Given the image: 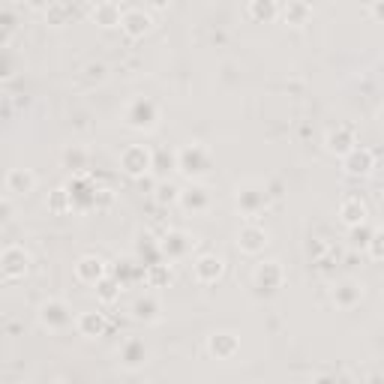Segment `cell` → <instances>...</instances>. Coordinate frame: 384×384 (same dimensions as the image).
<instances>
[{
    "label": "cell",
    "mask_w": 384,
    "mask_h": 384,
    "mask_svg": "<svg viewBox=\"0 0 384 384\" xmlns=\"http://www.w3.org/2000/svg\"><path fill=\"white\" fill-rule=\"evenodd\" d=\"M174 165L181 169V174H186L189 181H196V177H201L204 171L210 169V153L204 145L192 142V145H183L181 150L174 153Z\"/></svg>",
    "instance_id": "obj_1"
},
{
    "label": "cell",
    "mask_w": 384,
    "mask_h": 384,
    "mask_svg": "<svg viewBox=\"0 0 384 384\" xmlns=\"http://www.w3.org/2000/svg\"><path fill=\"white\" fill-rule=\"evenodd\" d=\"M30 271V252L18 247V243H9V247L0 252V276H4V283H18L24 279Z\"/></svg>",
    "instance_id": "obj_2"
},
{
    "label": "cell",
    "mask_w": 384,
    "mask_h": 384,
    "mask_svg": "<svg viewBox=\"0 0 384 384\" xmlns=\"http://www.w3.org/2000/svg\"><path fill=\"white\" fill-rule=\"evenodd\" d=\"M40 324L51 334H60V330H67L72 324V310L69 303L63 298H48L43 306H40Z\"/></svg>",
    "instance_id": "obj_3"
},
{
    "label": "cell",
    "mask_w": 384,
    "mask_h": 384,
    "mask_svg": "<svg viewBox=\"0 0 384 384\" xmlns=\"http://www.w3.org/2000/svg\"><path fill=\"white\" fill-rule=\"evenodd\" d=\"M120 169L130 177H142L153 169V150L145 145H130L120 153Z\"/></svg>",
    "instance_id": "obj_4"
},
{
    "label": "cell",
    "mask_w": 384,
    "mask_h": 384,
    "mask_svg": "<svg viewBox=\"0 0 384 384\" xmlns=\"http://www.w3.org/2000/svg\"><path fill=\"white\" fill-rule=\"evenodd\" d=\"M222 273H225V259L222 255L204 252V255H198V259L192 261V276H196V283H201V286H213L216 279H222Z\"/></svg>",
    "instance_id": "obj_5"
},
{
    "label": "cell",
    "mask_w": 384,
    "mask_h": 384,
    "mask_svg": "<svg viewBox=\"0 0 384 384\" xmlns=\"http://www.w3.org/2000/svg\"><path fill=\"white\" fill-rule=\"evenodd\" d=\"M120 30L130 36V40H142L153 30V16L145 6H126L123 9V21H120Z\"/></svg>",
    "instance_id": "obj_6"
},
{
    "label": "cell",
    "mask_w": 384,
    "mask_h": 384,
    "mask_svg": "<svg viewBox=\"0 0 384 384\" xmlns=\"http://www.w3.org/2000/svg\"><path fill=\"white\" fill-rule=\"evenodd\" d=\"M159 120V108L153 106L150 99H132L130 106H126V123L132 126V130H153Z\"/></svg>",
    "instance_id": "obj_7"
},
{
    "label": "cell",
    "mask_w": 384,
    "mask_h": 384,
    "mask_svg": "<svg viewBox=\"0 0 384 384\" xmlns=\"http://www.w3.org/2000/svg\"><path fill=\"white\" fill-rule=\"evenodd\" d=\"M267 240H271V235H267L264 225L247 222V225H240V232H237V249L247 255H259V252H264Z\"/></svg>",
    "instance_id": "obj_8"
},
{
    "label": "cell",
    "mask_w": 384,
    "mask_h": 384,
    "mask_svg": "<svg viewBox=\"0 0 384 384\" xmlns=\"http://www.w3.org/2000/svg\"><path fill=\"white\" fill-rule=\"evenodd\" d=\"M252 283L259 288H264V291L283 288V283H286L283 264H279V261H259V264H255V271H252Z\"/></svg>",
    "instance_id": "obj_9"
},
{
    "label": "cell",
    "mask_w": 384,
    "mask_h": 384,
    "mask_svg": "<svg viewBox=\"0 0 384 384\" xmlns=\"http://www.w3.org/2000/svg\"><path fill=\"white\" fill-rule=\"evenodd\" d=\"M75 279L84 286H99L102 279H106V261H102L99 255H81V259L75 261Z\"/></svg>",
    "instance_id": "obj_10"
},
{
    "label": "cell",
    "mask_w": 384,
    "mask_h": 384,
    "mask_svg": "<svg viewBox=\"0 0 384 384\" xmlns=\"http://www.w3.org/2000/svg\"><path fill=\"white\" fill-rule=\"evenodd\" d=\"M147 345L145 339H138V337H130V339H123L120 342V349H118V357H120V366L126 369H142L147 363Z\"/></svg>",
    "instance_id": "obj_11"
},
{
    "label": "cell",
    "mask_w": 384,
    "mask_h": 384,
    "mask_svg": "<svg viewBox=\"0 0 384 384\" xmlns=\"http://www.w3.org/2000/svg\"><path fill=\"white\" fill-rule=\"evenodd\" d=\"M324 147L330 150V153H337V157H349V153L357 147V135H354V130L351 126H337V130H330L327 135H324Z\"/></svg>",
    "instance_id": "obj_12"
},
{
    "label": "cell",
    "mask_w": 384,
    "mask_h": 384,
    "mask_svg": "<svg viewBox=\"0 0 384 384\" xmlns=\"http://www.w3.org/2000/svg\"><path fill=\"white\" fill-rule=\"evenodd\" d=\"M342 169L349 171V174H354V177H366V174H373V169H375V153L369 150V147H361L357 145L349 157L342 159Z\"/></svg>",
    "instance_id": "obj_13"
},
{
    "label": "cell",
    "mask_w": 384,
    "mask_h": 384,
    "mask_svg": "<svg viewBox=\"0 0 384 384\" xmlns=\"http://www.w3.org/2000/svg\"><path fill=\"white\" fill-rule=\"evenodd\" d=\"M237 208L247 216H255L259 210H264L267 208V189L252 186V183L237 186Z\"/></svg>",
    "instance_id": "obj_14"
},
{
    "label": "cell",
    "mask_w": 384,
    "mask_h": 384,
    "mask_svg": "<svg viewBox=\"0 0 384 384\" xmlns=\"http://www.w3.org/2000/svg\"><path fill=\"white\" fill-rule=\"evenodd\" d=\"M36 189V174L30 169H9L6 174V196H30V192Z\"/></svg>",
    "instance_id": "obj_15"
},
{
    "label": "cell",
    "mask_w": 384,
    "mask_h": 384,
    "mask_svg": "<svg viewBox=\"0 0 384 384\" xmlns=\"http://www.w3.org/2000/svg\"><path fill=\"white\" fill-rule=\"evenodd\" d=\"M366 201L361 196H349V198H342L339 204V220L349 225V228H361L366 222Z\"/></svg>",
    "instance_id": "obj_16"
},
{
    "label": "cell",
    "mask_w": 384,
    "mask_h": 384,
    "mask_svg": "<svg viewBox=\"0 0 384 384\" xmlns=\"http://www.w3.org/2000/svg\"><path fill=\"white\" fill-rule=\"evenodd\" d=\"M159 247H162L165 255H169V261H177V259H183V255L192 252V247H196V237H189L186 232H169Z\"/></svg>",
    "instance_id": "obj_17"
},
{
    "label": "cell",
    "mask_w": 384,
    "mask_h": 384,
    "mask_svg": "<svg viewBox=\"0 0 384 384\" xmlns=\"http://www.w3.org/2000/svg\"><path fill=\"white\" fill-rule=\"evenodd\" d=\"M208 351L216 357V361H232V357L240 351V342L235 334H210L208 337Z\"/></svg>",
    "instance_id": "obj_18"
},
{
    "label": "cell",
    "mask_w": 384,
    "mask_h": 384,
    "mask_svg": "<svg viewBox=\"0 0 384 384\" xmlns=\"http://www.w3.org/2000/svg\"><path fill=\"white\" fill-rule=\"evenodd\" d=\"M361 300H363V286L354 283V279H345V283H339L334 288V303L339 310H354Z\"/></svg>",
    "instance_id": "obj_19"
},
{
    "label": "cell",
    "mask_w": 384,
    "mask_h": 384,
    "mask_svg": "<svg viewBox=\"0 0 384 384\" xmlns=\"http://www.w3.org/2000/svg\"><path fill=\"white\" fill-rule=\"evenodd\" d=\"M91 18L99 24V28H120L123 9L118 4H111V0H102V4L91 6Z\"/></svg>",
    "instance_id": "obj_20"
},
{
    "label": "cell",
    "mask_w": 384,
    "mask_h": 384,
    "mask_svg": "<svg viewBox=\"0 0 384 384\" xmlns=\"http://www.w3.org/2000/svg\"><path fill=\"white\" fill-rule=\"evenodd\" d=\"M75 327H79V334L87 337V339H96L106 334V315L91 310V312H81L79 318H75Z\"/></svg>",
    "instance_id": "obj_21"
},
{
    "label": "cell",
    "mask_w": 384,
    "mask_h": 384,
    "mask_svg": "<svg viewBox=\"0 0 384 384\" xmlns=\"http://www.w3.org/2000/svg\"><path fill=\"white\" fill-rule=\"evenodd\" d=\"M181 204H183L186 210H192V213H204V210L210 208V192L204 189V186H198V183H192L189 189H183Z\"/></svg>",
    "instance_id": "obj_22"
},
{
    "label": "cell",
    "mask_w": 384,
    "mask_h": 384,
    "mask_svg": "<svg viewBox=\"0 0 384 384\" xmlns=\"http://www.w3.org/2000/svg\"><path fill=\"white\" fill-rule=\"evenodd\" d=\"M159 312H162V306H159V300L153 298V294H145V298H138L132 303V315L138 318V322L153 324V322H159Z\"/></svg>",
    "instance_id": "obj_23"
},
{
    "label": "cell",
    "mask_w": 384,
    "mask_h": 384,
    "mask_svg": "<svg viewBox=\"0 0 384 384\" xmlns=\"http://www.w3.org/2000/svg\"><path fill=\"white\" fill-rule=\"evenodd\" d=\"M279 16L286 18V24H294V28H303V24L312 18V6H310V4H300V0H291V4L279 6Z\"/></svg>",
    "instance_id": "obj_24"
},
{
    "label": "cell",
    "mask_w": 384,
    "mask_h": 384,
    "mask_svg": "<svg viewBox=\"0 0 384 384\" xmlns=\"http://www.w3.org/2000/svg\"><path fill=\"white\" fill-rule=\"evenodd\" d=\"M247 16L255 21H273L279 16V4H273V0H252V4H247Z\"/></svg>",
    "instance_id": "obj_25"
},
{
    "label": "cell",
    "mask_w": 384,
    "mask_h": 384,
    "mask_svg": "<svg viewBox=\"0 0 384 384\" xmlns=\"http://www.w3.org/2000/svg\"><path fill=\"white\" fill-rule=\"evenodd\" d=\"M63 165L72 169V171H79V174H84V169H87V150L79 147V145L67 147V150H63Z\"/></svg>",
    "instance_id": "obj_26"
},
{
    "label": "cell",
    "mask_w": 384,
    "mask_h": 384,
    "mask_svg": "<svg viewBox=\"0 0 384 384\" xmlns=\"http://www.w3.org/2000/svg\"><path fill=\"white\" fill-rule=\"evenodd\" d=\"M69 16H72V6H69V4H48V6H45V21L55 24V28L67 24Z\"/></svg>",
    "instance_id": "obj_27"
},
{
    "label": "cell",
    "mask_w": 384,
    "mask_h": 384,
    "mask_svg": "<svg viewBox=\"0 0 384 384\" xmlns=\"http://www.w3.org/2000/svg\"><path fill=\"white\" fill-rule=\"evenodd\" d=\"M48 208L55 213L72 210V192L69 189H55V192H51V198H48Z\"/></svg>",
    "instance_id": "obj_28"
},
{
    "label": "cell",
    "mask_w": 384,
    "mask_h": 384,
    "mask_svg": "<svg viewBox=\"0 0 384 384\" xmlns=\"http://www.w3.org/2000/svg\"><path fill=\"white\" fill-rule=\"evenodd\" d=\"M181 196H183V189L177 183H159L157 186V201L159 204H181Z\"/></svg>",
    "instance_id": "obj_29"
},
{
    "label": "cell",
    "mask_w": 384,
    "mask_h": 384,
    "mask_svg": "<svg viewBox=\"0 0 384 384\" xmlns=\"http://www.w3.org/2000/svg\"><path fill=\"white\" fill-rule=\"evenodd\" d=\"M96 298L102 300V303H114V300H118L120 298V286L118 283H114V279H102V283L96 286Z\"/></svg>",
    "instance_id": "obj_30"
},
{
    "label": "cell",
    "mask_w": 384,
    "mask_h": 384,
    "mask_svg": "<svg viewBox=\"0 0 384 384\" xmlns=\"http://www.w3.org/2000/svg\"><path fill=\"white\" fill-rule=\"evenodd\" d=\"M169 276H171L169 264H150V267H147V286H150V288L165 286V283H169Z\"/></svg>",
    "instance_id": "obj_31"
},
{
    "label": "cell",
    "mask_w": 384,
    "mask_h": 384,
    "mask_svg": "<svg viewBox=\"0 0 384 384\" xmlns=\"http://www.w3.org/2000/svg\"><path fill=\"white\" fill-rule=\"evenodd\" d=\"M366 249H369V255H373L375 261H384V232H373V235H369Z\"/></svg>",
    "instance_id": "obj_32"
},
{
    "label": "cell",
    "mask_w": 384,
    "mask_h": 384,
    "mask_svg": "<svg viewBox=\"0 0 384 384\" xmlns=\"http://www.w3.org/2000/svg\"><path fill=\"white\" fill-rule=\"evenodd\" d=\"M94 208H111V201H114V192L108 189V186H99V189H94Z\"/></svg>",
    "instance_id": "obj_33"
},
{
    "label": "cell",
    "mask_w": 384,
    "mask_h": 384,
    "mask_svg": "<svg viewBox=\"0 0 384 384\" xmlns=\"http://www.w3.org/2000/svg\"><path fill=\"white\" fill-rule=\"evenodd\" d=\"M87 79H91V81H106V63H87Z\"/></svg>",
    "instance_id": "obj_34"
},
{
    "label": "cell",
    "mask_w": 384,
    "mask_h": 384,
    "mask_svg": "<svg viewBox=\"0 0 384 384\" xmlns=\"http://www.w3.org/2000/svg\"><path fill=\"white\" fill-rule=\"evenodd\" d=\"M366 9H369V16H373V18L384 21V4H381V0H378V4H369Z\"/></svg>",
    "instance_id": "obj_35"
},
{
    "label": "cell",
    "mask_w": 384,
    "mask_h": 384,
    "mask_svg": "<svg viewBox=\"0 0 384 384\" xmlns=\"http://www.w3.org/2000/svg\"><path fill=\"white\" fill-rule=\"evenodd\" d=\"M51 384H67V381H63V378H57V381H51Z\"/></svg>",
    "instance_id": "obj_36"
},
{
    "label": "cell",
    "mask_w": 384,
    "mask_h": 384,
    "mask_svg": "<svg viewBox=\"0 0 384 384\" xmlns=\"http://www.w3.org/2000/svg\"><path fill=\"white\" fill-rule=\"evenodd\" d=\"M378 118H381V120H384V108H381V111H378Z\"/></svg>",
    "instance_id": "obj_37"
},
{
    "label": "cell",
    "mask_w": 384,
    "mask_h": 384,
    "mask_svg": "<svg viewBox=\"0 0 384 384\" xmlns=\"http://www.w3.org/2000/svg\"><path fill=\"white\" fill-rule=\"evenodd\" d=\"M16 384H33V381H16Z\"/></svg>",
    "instance_id": "obj_38"
}]
</instances>
